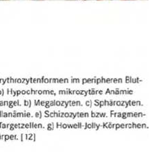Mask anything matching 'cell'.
I'll list each match as a JSON object with an SVG mask.
<instances>
[{
    "mask_svg": "<svg viewBox=\"0 0 150 152\" xmlns=\"http://www.w3.org/2000/svg\"><path fill=\"white\" fill-rule=\"evenodd\" d=\"M34 1H42V0H34Z\"/></svg>",
    "mask_w": 150,
    "mask_h": 152,
    "instance_id": "cell-1",
    "label": "cell"
}]
</instances>
